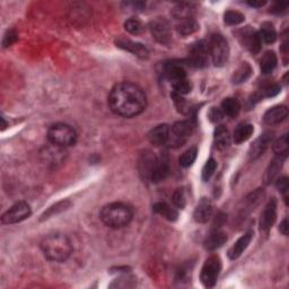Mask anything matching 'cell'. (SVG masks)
I'll use <instances>...</instances> for the list:
<instances>
[{"instance_id":"6da1fadb","label":"cell","mask_w":289,"mask_h":289,"mask_svg":"<svg viewBox=\"0 0 289 289\" xmlns=\"http://www.w3.org/2000/svg\"><path fill=\"white\" fill-rule=\"evenodd\" d=\"M108 105L116 115L133 117L144 111L147 106V97L138 85L120 83L111 89L108 95Z\"/></svg>"},{"instance_id":"7a4b0ae2","label":"cell","mask_w":289,"mask_h":289,"mask_svg":"<svg viewBox=\"0 0 289 289\" xmlns=\"http://www.w3.org/2000/svg\"><path fill=\"white\" fill-rule=\"evenodd\" d=\"M41 250L49 261L60 263L69 259L72 253V245L66 235L57 233L43 238L41 242Z\"/></svg>"},{"instance_id":"3957f363","label":"cell","mask_w":289,"mask_h":289,"mask_svg":"<svg viewBox=\"0 0 289 289\" xmlns=\"http://www.w3.org/2000/svg\"><path fill=\"white\" fill-rule=\"evenodd\" d=\"M132 209L125 203L113 202L104 206L101 210V219L107 227L120 229L130 224L132 219Z\"/></svg>"},{"instance_id":"277c9868","label":"cell","mask_w":289,"mask_h":289,"mask_svg":"<svg viewBox=\"0 0 289 289\" xmlns=\"http://www.w3.org/2000/svg\"><path fill=\"white\" fill-rule=\"evenodd\" d=\"M49 141L56 146L66 148L74 146L77 140L76 131L66 123H56L48 130Z\"/></svg>"},{"instance_id":"5b68a950","label":"cell","mask_w":289,"mask_h":289,"mask_svg":"<svg viewBox=\"0 0 289 289\" xmlns=\"http://www.w3.org/2000/svg\"><path fill=\"white\" fill-rule=\"evenodd\" d=\"M208 52H209L215 66H224L227 62L229 57V47L227 40L220 34L211 35L209 41H208Z\"/></svg>"},{"instance_id":"8992f818","label":"cell","mask_w":289,"mask_h":289,"mask_svg":"<svg viewBox=\"0 0 289 289\" xmlns=\"http://www.w3.org/2000/svg\"><path fill=\"white\" fill-rule=\"evenodd\" d=\"M193 125L190 120L179 121L170 126L169 140H167V146L178 148L183 146L188 141L190 135L192 134Z\"/></svg>"},{"instance_id":"52a82bcc","label":"cell","mask_w":289,"mask_h":289,"mask_svg":"<svg viewBox=\"0 0 289 289\" xmlns=\"http://www.w3.org/2000/svg\"><path fill=\"white\" fill-rule=\"evenodd\" d=\"M221 270V261L218 255H211L208 257L201 269L200 279L206 288H212L218 280Z\"/></svg>"},{"instance_id":"ba28073f","label":"cell","mask_w":289,"mask_h":289,"mask_svg":"<svg viewBox=\"0 0 289 289\" xmlns=\"http://www.w3.org/2000/svg\"><path fill=\"white\" fill-rule=\"evenodd\" d=\"M149 30L152 32L153 38L158 43L169 45L172 42L171 26L165 18L157 17L149 23Z\"/></svg>"},{"instance_id":"9c48e42d","label":"cell","mask_w":289,"mask_h":289,"mask_svg":"<svg viewBox=\"0 0 289 289\" xmlns=\"http://www.w3.org/2000/svg\"><path fill=\"white\" fill-rule=\"evenodd\" d=\"M32 214L30 205L26 202H17L11 209L7 210L2 217V221L4 225L17 224L21 221L29 218Z\"/></svg>"},{"instance_id":"30bf717a","label":"cell","mask_w":289,"mask_h":289,"mask_svg":"<svg viewBox=\"0 0 289 289\" xmlns=\"http://www.w3.org/2000/svg\"><path fill=\"white\" fill-rule=\"evenodd\" d=\"M170 158L166 153H162L160 156L155 157L153 162V166L149 173V179L152 182L158 183L165 180L170 174Z\"/></svg>"},{"instance_id":"8fae6325","label":"cell","mask_w":289,"mask_h":289,"mask_svg":"<svg viewBox=\"0 0 289 289\" xmlns=\"http://www.w3.org/2000/svg\"><path fill=\"white\" fill-rule=\"evenodd\" d=\"M190 57L187 60L188 65L196 68H202L208 62V43L205 41H198L189 49Z\"/></svg>"},{"instance_id":"7c38bea8","label":"cell","mask_w":289,"mask_h":289,"mask_svg":"<svg viewBox=\"0 0 289 289\" xmlns=\"http://www.w3.org/2000/svg\"><path fill=\"white\" fill-rule=\"evenodd\" d=\"M238 40L241 44L251 53L256 54L261 50L262 41L259 36V33L256 31L252 30L250 26L241 30L237 33Z\"/></svg>"},{"instance_id":"4fadbf2b","label":"cell","mask_w":289,"mask_h":289,"mask_svg":"<svg viewBox=\"0 0 289 289\" xmlns=\"http://www.w3.org/2000/svg\"><path fill=\"white\" fill-rule=\"evenodd\" d=\"M275 218H277V202H275L274 199H271L261 214L260 218L261 232L264 233L268 232L274 224Z\"/></svg>"},{"instance_id":"5bb4252c","label":"cell","mask_w":289,"mask_h":289,"mask_svg":"<svg viewBox=\"0 0 289 289\" xmlns=\"http://www.w3.org/2000/svg\"><path fill=\"white\" fill-rule=\"evenodd\" d=\"M162 72L164 78L171 81L172 84L175 83V81L187 78V72H185L184 67L179 62L165 63Z\"/></svg>"},{"instance_id":"9a60e30c","label":"cell","mask_w":289,"mask_h":289,"mask_svg":"<svg viewBox=\"0 0 289 289\" xmlns=\"http://www.w3.org/2000/svg\"><path fill=\"white\" fill-rule=\"evenodd\" d=\"M212 212H214V206H212L211 201L207 198H202L201 200L198 202L196 209H194V220H196L197 223L205 224L211 218Z\"/></svg>"},{"instance_id":"2e32d148","label":"cell","mask_w":289,"mask_h":289,"mask_svg":"<svg viewBox=\"0 0 289 289\" xmlns=\"http://www.w3.org/2000/svg\"><path fill=\"white\" fill-rule=\"evenodd\" d=\"M288 116V108L284 105H275L270 107L268 111L264 113L263 121L266 124L274 125L281 123L282 121L286 120Z\"/></svg>"},{"instance_id":"e0dca14e","label":"cell","mask_w":289,"mask_h":289,"mask_svg":"<svg viewBox=\"0 0 289 289\" xmlns=\"http://www.w3.org/2000/svg\"><path fill=\"white\" fill-rule=\"evenodd\" d=\"M169 132H170V125L160 124L148 133V140L151 141L152 144L156 147L166 146L167 140H169Z\"/></svg>"},{"instance_id":"ac0fdd59","label":"cell","mask_w":289,"mask_h":289,"mask_svg":"<svg viewBox=\"0 0 289 289\" xmlns=\"http://www.w3.org/2000/svg\"><path fill=\"white\" fill-rule=\"evenodd\" d=\"M115 43H116V47L123 49V50H125V51H129L139 58H147L148 57V50L141 43L133 42V41L128 40V39H123V38L116 40Z\"/></svg>"},{"instance_id":"d6986e66","label":"cell","mask_w":289,"mask_h":289,"mask_svg":"<svg viewBox=\"0 0 289 289\" xmlns=\"http://www.w3.org/2000/svg\"><path fill=\"white\" fill-rule=\"evenodd\" d=\"M270 141L271 137L269 133L260 135V137L251 144L250 149H248V157H250V160L254 161L256 158H259L261 155H263V153L266 151V148H268Z\"/></svg>"},{"instance_id":"ffe728a7","label":"cell","mask_w":289,"mask_h":289,"mask_svg":"<svg viewBox=\"0 0 289 289\" xmlns=\"http://www.w3.org/2000/svg\"><path fill=\"white\" fill-rule=\"evenodd\" d=\"M252 232H247L239 237L234 245L229 248L228 257L230 260H236L242 255V253L246 250L252 241Z\"/></svg>"},{"instance_id":"44dd1931","label":"cell","mask_w":289,"mask_h":289,"mask_svg":"<svg viewBox=\"0 0 289 289\" xmlns=\"http://www.w3.org/2000/svg\"><path fill=\"white\" fill-rule=\"evenodd\" d=\"M226 241H227L226 234L219 229H215L214 232L206 238L203 246H205L207 251H215L217 248L223 246Z\"/></svg>"},{"instance_id":"7402d4cb","label":"cell","mask_w":289,"mask_h":289,"mask_svg":"<svg viewBox=\"0 0 289 289\" xmlns=\"http://www.w3.org/2000/svg\"><path fill=\"white\" fill-rule=\"evenodd\" d=\"M199 30V24L193 17L182 18V20L176 21V31L180 35L187 36L193 34L194 32Z\"/></svg>"},{"instance_id":"603a6c76","label":"cell","mask_w":289,"mask_h":289,"mask_svg":"<svg viewBox=\"0 0 289 289\" xmlns=\"http://www.w3.org/2000/svg\"><path fill=\"white\" fill-rule=\"evenodd\" d=\"M215 146L218 149H226L230 144V134L225 125L217 126L214 133Z\"/></svg>"},{"instance_id":"cb8c5ba5","label":"cell","mask_w":289,"mask_h":289,"mask_svg":"<svg viewBox=\"0 0 289 289\" xmlns=\"http://www.w3.org/2000/svg\"><path fill=\"white\" fill-rule=\"evenodd\" d=\"M277 63H278V59H277V56H275V53L273 51H266L261 59L260 68H261L262 74H264V75L271 74V72L275 69V67H277Z\"/></svg>"},{"instance_id":"d4e9b609","label":"cell","mask_w":289,"mask_h":289,"mask_svg":"<svg viewBox=\"0 0 289 289\" xmlns=\"http://www.w3.org/2000/svg\"><path fill=\"white\" fill-rule=\"evenodd\" d=\"M153 209H154V211L156 212V214L161 215L162 217H164L165 219L170 220V221H175L179 217L178 211H176L174 208H172L171 206L167 205L166 202L155 203V205L153 206Z\"/></svg>"},{"instance_id":"484cf974","label":"cell","mask_w":289,"mask_h":289,"mask_svg":"<svg viewBox=\"0 0 289 289\" xmlns=\"http://www.w3.org/2000/svg\"><path fill=\"white\" fill-rule=\"evenodd\" d=\"M253 131H254V128H253V125L250 123L238 124L233 134L234 141L236 143H242L244 141H246L247 139L251 138Z\"/></svg>"},{"instance_id":"4316f807","label":"cell","mask_w":289,"mask_h":289,"mask_svg":"<svg viewBox=\"0 0 289 289\" xmlns=\"http://www.w3.org/2000/svg\"><path fill=\"white\" fill-rule=\"evenodd\" d=\"M283 160H284L283 157L277 156L272 162L270 163V165H269L268 169H266L265 174H264V182L266 184L271 183L272 181H274L275 178H277L278 173L280 172V170H281Z\"/></svg>"},{"instance_id":"83f0119b","label":"cell","mask_w":289,"mask_h":289,"mask_svg":"<svg viewBox=\"0 0 289 289\" xmlns=\"http://www.w3.org/2000/svg\"><path fill=\"white\" fill-rule=\"evenodd\" d=\"M220 110L223 111L224 115L235 117L238 114L239 111H241V104H239L236 98L227 97L224 99L223 103H221Z\"/></svg>"},{"instance_id":"f1b7e54d","label":"cell","mask_w":289,"mask_h":289,"mask_svg":"<svg viewBox=\"0 0 289 289\" xmlns=\"http://www.w3.org/2000/svg\"><path fill=\"white\" fill-rule=\"evenodd\" d=\"M257 33H259L261 41L268 44L274 43L275 40H277V33H275L273 25L270 24V23H263L261 25L260 32H257Z\"/></svg>"},{"instance_id":"f546056e","label":"cell","mask_w":289,"mask_h":289,"mask_svg":"<svg viewBox=\"0 0 289 289\" xmlns=\"http://www.w3.org/2000/svg\"><path fill=\"white\" fill-rule=\"evenodd\" d=\"M252 74V68L247 62H243L236 70L234 71L233 75V83L234 84H242L246 81Z\"/></svg>"},{"instance_id":"4dcf8cb0","label":"cell","mask_w":289,"mask_h":289,"mask_svg":"<svg viewBox=\"0 0 289 289\" xmlns=\"http://www.w3.org/2000/svg\"><path fill=\"white\" fill-rule=\"evenodd\" d=\"M197 155H198L197 147H190L188 151H185L179 158L180 165L182 167H185V169L190 167L193 164L194 161H196Z\"/></svg>"},{"instance_id":"1f68e13d","label":"cell","mask_w":289,"mask_h":289,"mask_svg":"<svg viewBox=\"0 0 289 289\" xmlns=\"http://www.w3.org/2000/svg\"><path fill=\"white\" fill-rule=\"evenodd\" d=\"M279 93H280V86L277 84H270L260 89V92L254 95V99L255 101H260V99L265 97H273Z\"/></svg>"},{"instance_id":"d6a6232c","label":"cell","mask_w":289,"mask_h":289,"mask_svg":"<svg viewBox=\"0 0 289 289\" xmlns=\"http://www.w3.org/2000/svg\"><path fill=\"white\" fill-rule=\"evenodd\" d=\"M273 152L275 155L286 158L288 154V137L287 134H283L281 138H279L277 141L273 143Z\"/></svg>"},{"instance_id":"836d02e7","label":"cell","mask_w":289,"mask_h":289,"mask_svg":"<svg viewBox=\"0 0 289 289\" xmlns=\"http://www.w3.org/2000/svg\"><path fill=\"white\" fill-rule=\"evenodd\" d=\"M244 20H245V17H244L243 14L236 11H228L226 12L224 15L225 23L230 26L241 24V23L244 22Z\"/></svg>"},{"instance_id":"e575fe53","label":"cell","mask_w":289,"mask_h":289,"mask_svg":"<svg viewBox=\"0 0 289 289\" xmlns=\"http://www.w3.org/2000/svg\"><path fill=\"white\" fill-rule=\"evenodd\" d=\"M124 29L125 31H128L130 34L138 35L142 33L143 24L138 18H129V20L124 23Z\"/></svg>"},{"instance_id":"d590c367","label":"cell","mask_w":289,"mask_h":289,"mask_svg":"<svg viewBox=\"0 0 289 289\" xmlns=\"http://www.w3.org/2000/svg\"><path fill=\"white\" fill-rule=\"evenodd\" d=\"M172 86H173V89H174L173 93L179 94V95L189 94L192 89V85L187 78L181 79L179 81H175V83L172 84Z\"/></svg>"},{"instance_id":"8d00e7d4","label":"cell","mask_w":289,"mask_h":289,"mask_svg":"<svg viewBox=\"0 0 289 289\" xmlns=\"http://www.w3.org/2000/svg\"><path fill=\"white\" fill-rule=\"evenodd\" d=\"M216 169H217V162L214 160V158L208 160L202 169V180L205 181V182L209 181L211 176L214 175Z\"/></svg>"},{"instance_id":"74e56055","label":"cell","mask_w":289,"mask_h":289,"mask_svg":"<svg viewBox=\"0 0 289 289\" xmlns=\"http://www.w3.org/2000/svg\"><path fill=\"white\" fill-rule=\"evenodd\" d=\"M172 98H173L175 106L179 110V112L183 113V114H187V113H189L190 110H191V108H190V106H189L188 102L182 97V95L173 93L172 94Z\"/></svg>"},{"instance_id":"f35d334b","label":"cell","mask_w":289,"mask_h":289,"mask_svg":"<svg viewBox=\"0 0 289 289\" xmlns=\"http://www.w3.org/2000/svg\"><path fill=\"white\" fill-rule=\"evenodd\" d=\"M173 203L180 208V209H184L185 205H187V199H185V194L182 189H178L173 194Z\"/></svg>"},{"instance_id":"ab89813d","label":"cell","mask_w":289,"mask_h":289,"mask_svg":"<svg viewBox=\"0 0 289 289\" xmlns=\"http://www.w3.org/2000/svg\"><path fill=\"white\" fill-rule=\"evenodd\" d=\"M70 206V202L69 201H63V202H59L57 203L56 206H53L50 208V209L45 212V214L43 215V219L44 218H48V216H52L54 214V211L56 210H59V211H62V210H65L67 209L68 207Z\"/></svg>"},{"instance_id":"60d3db41","label":"cell","mask_w":289,"mask_h":289,"mask_svg":"<svg viewBox=\"0 0 289 289\" xmlns=\"http://www.w3.org/2000/svg\"><path fill=\"white\" fill-rule=\"evenodd\" d=\"M16 41H17V33L14 30H9L4 36L3 45L5 48H8V47H11L13 43H15Z\"/></svg>"},{"instance_id":"b9f144b4","label":"cell","mask_w":289,"mask_h":289,"mask_svg":"<svg viewBox=\"0 0 289 289\" xmlns=\"http://www.w3.org/2000/svg\"><path fill=\"white\" fill-rule=\"evenodd\" d=\"M208 116H209V119L211 122H219V121L223 120L224 113L218 107H212L211 110L209 111V114H208Z\"/></svg>"},{"instance_id":"7bdbcfd3","label":"cell","mask_w":289,"mask_h":289,"mask_svg":"<svg viewBox=\"0 0 289 289\" xmlns=\"http://www.w3.org/2000/svg\"><path fill=\"white\" fill-rule=\"evenodd\" d=\"M275 185H277V188L280 192H282L284 194V200L287 201V191H288V188H289V184H288V179L286 178V176H283V178H280L278 181H277V183H275Z\"/></svg>"},{"instance_id":"ee69618b","label":"cell","mask_w":289,"mask_h":289,"mask_svg":"<svg viewBox=\"0 0 289 289\" xmlns=\"http://www.w3.org/2000/svg\"><path fill=\"white\" fill-rule=\"evenodd\" d=\"M287 8H288L287 3H278V4H274L273 6L271 7L270 13L277 14V15H279V14H283L284 12H286Z\"/></svg>"},{"instance_id":"f6af8a7d","label":"cell","mask_w":289,"mask_h":289,"mask_svg":"<svg viewBox=\"0 0 289 289\" xmlns=\"http://www.w3.org/2000/svg\"><path fill=\"white\" fill-rule=\"evenodd\" d=\"M279 230H280V233H281L282 235H284V236H287V235H288V219L287 218H284L281 221V224H280V227H279Z\"/></svg>"},{"instance_id":"bcb514c9","label":"cell","mask_w":289,"mask_h":289,"mask_svg":"<svg viewBox=\"0 0 289 289\" xmlns=\"http://www.w3.org/2000/svg\"><path fill=\"white\" fill-rule=\"evenodd\" d=\"M247 4L250 5L251 7L260 8V7H262V6H264V5H265V2H248Z\"/></svg>"},{"instance_id":"7dc6e473","label":"cell","mask_w":289,"mask_h":289,"mask_svg":"<svg viewBox=\"0 0 289 289\" xmlns=\"http://www.w3.org/2000/svg\"><path fill=\"white\" fill-rule=\"evenodd\" d=\"M2 120H3V129H5V128H6V125H7V124H6V121H5L4 117H3Z\"/></svg>"}]
</instances>
